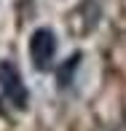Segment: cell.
Here are the masks:
<instances>
[{
  "instance_id": "6da1fadb",
  "label": "cell",
  "mask_w": 126,
  "mask_h": 131,
  "mask_svg": "<svg viewBox=\"0 0 126 131\" xmlns=\"http://www.w3.org/2000/svg\"><path fill=\"white\" fill-rule=\"evenodd\" d=\"M0 94L3 99L8 102L14 110H27L30 107V91H27V83L22 78L19 67L14 62H0Z\"/></svg>"
},
{
  "instance_id": "7a4b0ae2",
  "label": "cell",
  "mask_w": 126,
  "mask_h": 131,
  "mask_svg": "<svg viewBox=\"0 0 126 131\" xmlns=\"http://www.w3.org/2000/svg\"><path fill=\"white\" fill-rule=\"evenodd\" d=\"M56 35L49 27H38L32 35H30V59H32L35 70L46 72V70L54 67V56H56Z\"/></svg>"
},
{
  "instance_id": "3957f363",
  "label": "cell",
  "mask_w": 126,
  "mask_h": 131,
  "mask_svg": "<svg viewBox=\"0 0 126 131\" xmlns=\"http://www.w3.org/2000/svg\"><path fill=\"white\" fill-rule=\"evenodd\" d=\"M81 59H83V53L78 51V53H73V56H67L56 67V86L62 88V91L75 83V72H78V67H81Z\"/></svg>"
}]
</instances>
